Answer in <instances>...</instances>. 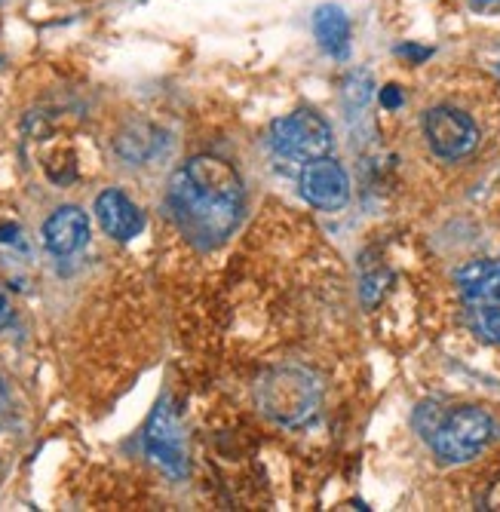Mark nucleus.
<instances>
[{
    "label": "nucleus",
    "mask_w": 500,
    "mask_h": 512,
    "mask_svg": "<svg viewBox=\"0 0 500 512\" xmlns=\"http://www.w3.org/2000/svg\"><path fill=\"white\" fill-rule=\"evenodd\" d=\"M169 206L191 243L218 246L240 221V175L218 157H194L169 178Z\"/></svg>",
    "instance_id": "f257e3e1"
},
{
    "label": "nucleus",
    "mask_w": 500,
    "mask_h": 512,
    "mask_svg": "<svg viewBox=\"0 0 500 512\" xmlns=\"http://www.w3.org/2000/svg\"><path fill=\"white\" fill-rule=\"evenodd\" d=\"M258 405L270 421L283 427H304L320 411V384L298 365L274 368L258 384Z\"/></svg>",
    "instance_id": "f03ea898"
},
{
    "label": "nucleus",
    "mask_w": 500,
    "mask_h": 512,
    "mask_svg": "<svg viewBox=\"0 0 500 512\" xmlns=\"http://www.w3.org/2000/svg\"><path fill=\"white\" fill-rule=\"evenodd\" d=\"M491 433H494V421L488 417V411L476 405H464L445 414L439 430L430 436V445L436 457L445 463H467L488 445Z\"/></svg>",
    "instance_id": "7ed1b4c3"
},
{
    "label": "nucleus",
    "mask_w": 500,
    "mask_h": 512,
    "mask_svg": "<svg viewBox=\"0 0 500 512\" xmlns=\"http://www.w3.org/2000/svg\"><path fill=\"white\" fill-rule=\"evenodd\" d=\"M270 145L280 157L289 160H320L332 154V126L316 114V111H295L270 126Z\"/></svg>",
    "instance_id": "20e7f679"
},
{
    "label": "nucleus",
    "mask_w": 500,
    "mask_h": 512,
    "mask_svg": "<svg viewBox=\"0 0 500 512\" xmlns=\"http://www.w3.org/2000/svg\"><path fill=\"white\" fill-rule=\"evenodd\" d=\"M424 135L436 157L442 160H461L479 145V129L476 123L458 111V108H430L424 117Z\"/></svg>",
    "instance_id": "39448f33"
},
{
    "label": "nucleus",
    "mask_w": 500,
    "mask_h": 512,
    "mask_svg": "<svg viewBox=\"0 0 500 512\" xmlns=\"http://www.w3.org/2000/svg\"><path fill=\"white\" fill-rule=\"evenodd\" d=\"M145 448H148V457L157 463L163 473H169L175 479L188 473L185 436H181L178 417H175V411L169 408L166 399L154 408L151 421L145 427Z\"/></svg>",
    "instance_id": "423d86ee"
},
{
    "label": "nucleus",
    "mask_w": 500,
    "mask_h": 512,
    "mask_svg": "<svg viewBox=\"0 0 500 512\" xmlns=\"http://www.w3.org/2000/svg\"><path fill=\"white\" fill-rule=\"evenodd\" d=\"M298 184H301V197L323 212H338L350 200V178L344 166L332 157L304 163Z\"/></svg>",
    "instance_id": "0eeeda50"
},
{
    "label": "nucleus",
    "mask_w": 500,
    "mask_h": 512,
    "mask_svg": "<svg viewBox=\"0 0 500 512\" xmlns=\"http://www.w3.org/2000/svg\"><path fill=\"white\" fill-rule=\"evenodd\" d=\"M86 237H89V218L77 206L56 209L47 218V224H43V246L59 258L74 255L86 243Z\"/></svg>",
    "instance_id": "6e6552de"
},
{
    "label": "nucleus",
    "mask_w": 500,
    "mask_h": 512,
    "mask_svg": "<svg viewBox=\"0 0 500 512\" xmlns=\"http://www.w3.org/2000/svg\"><path fill=\"white\" fill-rule=\"evenodd\" d=\"M96 218H99V224H102V230L108 237H114V240H132L135 234L142 230V212L135 209V203L126 197V194H120V191H105V194H99V200H96Z\"/></svg>",
    "instance_id": "1a4fd4ad"
},
{
    "label": "nucleus",
    "mask_w": 500,
    "mask_h": 512,
    "mask_svg": "<svg viewBox=\"0 0 500 512\" xmlns=\"http://www.w3.org/2000/svg\"><path fill=\"white\" fill-rule=\"evenodd\" d=\"M313 34L332 59H347V53H350V19L341 7H335V4L316 7Z\"/></svg>",
    "instance_id": "9d476101"
},
{
    "label": "nucleus",
    "mask_w": 500,
    "mask_h": 512,
    "mask_svg": "<svg viewBox=\"0 0 500 512\" xmlns=\"http://www.w3.org/2000/svg\"><path fill=\"white\" fill-rule=\"evenodd\" d=\"M458 283L467 304H500V258L497 261H473L458 270Z\"/></svg>",
    "instance_id": "9b49d317"
},
{
    "label": "nucleus",
    "mask_w": 500,
    "mask_h": 512,
    "mask_svg": "<svg viewBox=\"0 0 500 512\" xmlns=\"http://www.w3.org/2000/svg\"><path fill=\"white\" fill-rule=\"evenodd\" d=\"M375 96V80L369 71H350L347 80L341 83V99L347 111H362Z\"/></svg>",
    "instance_id": "f8f14e48"
},
{
    "label": "nucleus",
    "mask_w": 500,
    "mask_h": 512,
    "mask_svg": "<svg viewBox=\"0 0 500 512\" xmlns=\"http://www.w3.org/2000/svg\"><path fill=\"white\" fill-rule=\"evenodd\" d=\"M470 325L482 341L500 344V304H473Z\"/></svg>",
    "instance_id": "ddd939ff"
},
{
    "label": "nucleus",
    "mask_w": 500,
    "mask_h": 512,
    "mask_svg": "<svg viewBox=\"0 0 500 512\" xmlns=\"http://www.w3.org/2000/svg\"><path fill=\"white\" fill-rule=\"evenodd\" d=\"M387 286H390V270L387 267H366V273H362V279H359V295L369 307H375L384 298Z\"/></svg>",
    "instance_id": "4468645a"
},
{
    "label": "nucleus",
    "mask_w": 500,
    "mask_h": 512,
    "mask_svg": "<svg viewBox=\"0 0 500 512\" xmlns=\"http://www.w3.org/2000/svg\"><path fill=\"white\" fill-rule=\"evenodd\" d=\"M445 414H448V411H442L436 402H424V405L415 411V427H418V433H421L427 442H430V436L439 430V424L445 421Z\"/></svg>",
    "instance_id": "2eb2a0df"
},
{
    "label": "nucleus",
    "mask_w": 500,
    "mask_h": 512,
    "mask_svg": "<svg viewBox=\"0 0 500 512\" xmlns=\"http://www.w3.org/2000/svg\"><path fill=\"white\" fill-rule=\"evenodd\" d=\"M381 105L387 108V111H396V108H402V89L399 86H384L381 89Z\"/></svg>",
    "instance_id": "dca6fc26"
},
{
    "label": "nucleus",
    "mask_w": 500,
    "mask_h": 512,
    "mask_svg": "<svg viewBox=\"0 0 500 512\" xmlns=\"http://www.w3.org/2000/svg\"><path fill=\"white\" fill-rule=\"evenodd\" d=\"M396 53H399V56H405V59H412V62H424V59H430V56H433V50H427V46H415V43L399 46Z\"/></svg>",
    "instance_id": "f3484780"
},
{
    "label": "nucleus",
    "mask_w": 500,
    "mask_h": 512,
    "mask_svg": "<svg viewBox=\"0 0 500 512\" xmlns=\"http://www.w3.org/2000/svg\"><path fill=\"white\" fill-rule=\"evenodd\" d=\"M10 319H13V307H10L7 295H0V329H7Z\"/></svg>",
    "instance_id": "a211bd4d"
},
{
    "label": "nucleus",
    "mask_w": 500,
    "mask_h": 512,
    "mask_svg": "<svg viewBox=\"0 0 500 512\" xmlns=\"http://www.w3.org/2000/svg\"><path fill=\"white\" fill-rule=\"evenodd\" d=\"M473 7H479V10H485V7H491V4H497V0H470Z\"/></svg>",
    "instance_id": "6ab92c4d"
},
{
    "label": "nucleus",
    "mask_w": 500,
    "mask_h": 512,
    "mask_svg": "<svg viewBox=\"0 0 500 512\" xmlns=\"http://www.w3.org/2000/svg\"><path fill=\"white\" fill-rule=\"evenodd\" d=\"M0 402H4V384H0Z\"/></svg>",
    "instance_id": "aec40b11"
}]
</instances>
